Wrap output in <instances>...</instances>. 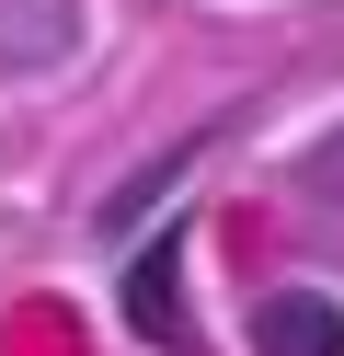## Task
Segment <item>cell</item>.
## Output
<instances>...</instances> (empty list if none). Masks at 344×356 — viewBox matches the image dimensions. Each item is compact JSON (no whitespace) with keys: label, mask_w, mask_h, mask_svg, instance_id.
Segmentation results:
<instances>
[{"label":"cell","mask_w":344,"mask_h":356,"mask_svg":"<svg viewBox=\"0 0 344 356\" xmlns=\"http://www.w3.org/2000/svg\"><path fill=\"white\" fill-rule=\"evenodd\" d=\"M252 345L264 356H344V310L321 299V287H275V299L252 310Z\"/></svg>","instance_id":"6da1fadb"},{"label":"cell","mask_w":344,"mask_h":356,"mask_svg":"<svg viewBox=\"0 0 344 356\" xmlns=\"http://www.w3.org/2000/svg\"><path fill=\"white\" fill-rule=\"evenodd\" d=\"M126 310H138V333H183V310H172V253H149L126 276Z\"/></svg>","instance_id":"7a4b0ae2"}]
</instances>
